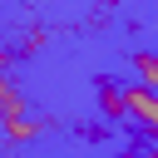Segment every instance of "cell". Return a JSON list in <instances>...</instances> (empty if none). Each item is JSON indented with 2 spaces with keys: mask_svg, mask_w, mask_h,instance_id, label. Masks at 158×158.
<instances>
[{
  "mask_svg": "<svg viewBox=\"0 0 158 158\" xmlns=\"http://www.w3.org/2000/svg\"><path fill=\"white\" fill-rule=\"evenodd\" d=\"M123 104H128V118L153 138V148H158V94L153 89H143V84H128L123 89Z\"/></svg>",
  "mask_w": 158,
  "mask_h": 158,
  "instance_id": "cell-1",
  "label": "cell"
},
{
  "mask_svg": "<svg viewBox=\"0 0 158 158\" xmlns=\"http://www.w3.org/2000/svg\"><path fill=\"white\" fill-rule=\"evenodd\" d=\"M99 114L104 118H128V104H123V89L114 84V79H99Z\"/></svg>",
  "mask_w": 158,
  "mask_h": 158,
  "instance_id": "cell-2",
  "label": "cell"
},
{
  "mask_svg": "<svg viewBox=\"0 0 158 158\" xmlns=\"http://www.w3.org/2000/svg\"><path fill=\"white\" fill-rule=\"evenodd\" d=\"M10 143H30V138H40L44 133V118H35V114H20V118H5V128H0Z\"/></svg>",
  "mask_w": 158,
  "mask_h": 158,
  "instance_id": "cell-3",
  "label": "cell"
},
{
  "mask_svg": "<svg viewBox=\"0 0 158 158\" xmlns=\"http://www.w3.org/2000/svg\"><path fill=\"white\" fill-rule=\"evenodd\" d=\"M133 69H138V84L158 94V54H148V49H138V54H133Z\"/></svg>",
  "mask_w": 158,
  "mask_h": 158,
  "instance_id": "cell-4",
  "label": "cell"
},
{
  "mask_svg": "<svg viewBox=\"0 0 158 158\" xmlns=\"http://www.w3.org/2000/svg\"><path fill=\"white\" fill-rule=\"evenodd\" d=\"M10 94H15V84L0 74V128H5V104H10Z\"/></svg>",
  "mask_w": 158,
  "mask_h": 158,
  "instance_id": "cell-5",
  "label": "cell"
},
{
  "mask_svg": "<svg viewBox=\"0 0 158 158\" xmlns=\"http://www.w3.org/2000/svg\"><path fill=\"white\" fill-rule=\"evenodd\" d=\"M118 158H158V148H128V153H118Z\"/></svg>",
  "mask_w": 158,
  "mask_h": 158,
  "instance_id": "cell-6",
  "label": "cell"
}]
</instances>
